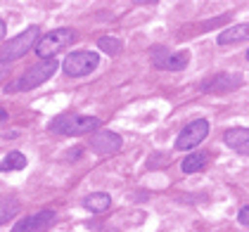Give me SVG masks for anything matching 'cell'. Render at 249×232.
Wrapping results in <instances>:
<instances>
[{
  "label": "cell",
  "instance_id": "7a4b0ae2",
  "mask_svg": "<svg viewBox=\"0 0 249 232\" xmlns=\"http://www.w3.org/2000/svg\"><path fill=\"white\" fill-rule=\"evenodd\" d=\"M100 128V118L95 116H81V114H62L55 121H50V131L59 135H86Z\"/></svg>",
  "mask_w": 249,
  "mask_h": 232
},
{
  "label": "cell",
  "instance_id": "8fae6325",
  "mask_svg": "<svg viewBox=\"0 0 249 232\" xmlns=\"http://www.w3.org/2000/svg\"><path fill=\"white\" fill-rule=\"evenodd\" d=\"M223 142L240 154H249V128H230L223 133Z\"/></svg>",
  "mask_w": 249,
  "mask_h": 232
},
{
  "label": "cell",
  "instance_id": "2e32d148",
  "mask_svg": "<svg viewBox=\"0 0 249 232\" xmlns=\"http://www.w3.org/2000/svg\"><path fill=\"white\" fill-rule=\"evenodd\" d=\"M207 166V156L204 154H190L185 156L183 161H180V168H183V173H197V171H202Z\"/></svg>",
  "mask_w": 249,
  "mask_h": 232
},
{
  "label": "cell",
  "instance_id": "5b68a950",
  "mask_svg": "<svg viewBox=\"0 0 249 232\" xmlns=\"http://www.w3.org/2000/svg\"><path fill=\"white\" fill-rule=\"evenodd\" d=\"M152 64L164 71H180L190 64L188 50H169V48H152Z\"/></svg>",
  "mask_w": 249,
  "mask_h": 232
},
{
  "label": "cell",
  "instance_id": "277c9868",
  "mask_svg": "<svg viewBox=\"0 0 249 232\" xmlns=\"http://www.w3.org/2000/svg\"><path fill=\"white\" fill-rule=\"evenodd\" d=\"M74 40H76V31L74 29H55V31L40 36L38 45H36V55L40 59H55L59 50H67Z\"/></svg>",
  "mask_w": 249,
  "mask_h": 232
},
{
  "label": "cell",
  "instance_id": "d6986e66",
  "mask_svg": "<svg viewBox=\"0 0 249 232\" xmlns=\"http://www.w3.org/2000/svg\"><path fill=\"white\" fill-rule=\"evenodd\" d=\"M7 71H10V66H7L5 62H0V83H2V78L7 76Z\"/></svg>",
  "mask_w": 249,
  "mask_h": 232
},
{
  "label": "cell",
  "instance_id": "4fadbf2b",
  "mask_svg": "<svg viewBox=\"0 0 249 232\" xmlns=\"http://www.w3.org/2000/svg\"><path fill=\"white\" fill-rule=\"evenodd\" d=\"M83 204H86L88 211L102 213V211H107V209L112 206V197H109L107 192H93V194H88V197L83 199Z\"/></svg>",
  "mask_w": 249,
  "mask_h": 232
},
{
  "label": "cell",
  "instance_id": "9c48e42d",
  "mask_svg": "<svg viewBox=\"0 0 249 232\" xmlns=\"http://www.w3.org/2000/svg\"><path fill=\"white\" fill-rule=\"evenodd\" d=\"M53 223H55V213L40 211L36 215H26V218L17 220V225L12 228V232H45Z\"/></svg>",
  "mask_w": 249,
  "mask_h": 232
},
{
  "label": "cell",
  "instance_id": "ac0fdd59",
  "mask_svg": "<svg viewBox=\"0 0 249 232\" xmlns=\"http://www.w3.org/2000/svg\"><path fill=\"white\" fill-rule=\"evenodd\" d=\"M237 220H240V225L249 228V206H242V209H240V213H237Z\"/></svg>",
  "mask_w": 249,
  "mask_h": 232
},
{
  "label": "cell",
  "instance_id": "44dd1931",
  "mask_svg": "<svg viewBox=\"0 0 249 232\" xmlns=\"http://www.w3.org/2000/svg\"><path fill=\"white\" fill-rule=\"evenodd\" d=\"M2 121H7V112H5V109L0 107V123H2Z\"/></svg>",
  "mask_w": 249,
  "mask_h": 232
},
{
  "label": "cell",
  "instance_id": "30bf717a",
  "mask_svg": "<svg viewBox=\"0 0 249 232\" xmlns=\"http://www.w3.org/2000/svg\"><path fill=\"white\" fill-rule=\"evenodd\" d=\"M242 76L240 74H221V76L211 78L207 85H202V90H211V93H230L235 88H240Z\"/></svg>",
  "mask_w": 249,
  "mask_h": 232
},
{
  "label": "cell",
  "instance_id": "5bb4252c",
  "mask_svg": "<svg viewBox=\"0 0 249 232\" xmlns=\"http://www.w3.org/2000/svg\"><path fill=\"white\" fill-rule=\"evenodd\" d=\"M19 213V201L17 197H0V225L12 220Z\"/></svg>",
  "mask_w": 249,
  "mask_h": 232
},
{
  "label": "cell",
  "instance_id": "8992f818",
  "mask_svg": "<svg viewBox=\"0 0 249 232\" xmlns=\"http://www.w3.org/2000/svg\"><path fill=\"white\" fill-rule=\"evenodd\" d=\"M97 64H100L97 52H90V50H78V52H71V55H67V57H64L62 69H64L69 76H86V74L95 71Z\"/></svg>",
  "mask_w": 249,
  "mask_h": 232
},
{
  "label": "cell",
  "instance_id": "7402d4cb",
  "mask_svg": "<svg viewBox=\"0 0 249 232\" xmlns=\"http://www.w3.org/2000/svg\"><path fill=\"white\" fill-rule=\"evenodd\" d=\"M247 59H249V50H247Z\"/></svg>",
  "mask_w": 249,
  "mask_h": 232
},
{
  "label": "cell",
  "instance_id": "ba28073f",
  "mask_svg": "<svg viewBox=\"0 0 249 232\" xmlns=\"http://www.w3.org/2000/svg\"><path fill=\"white\" fill-rule=\"evenodd\" d=\"M121 137L112 133V131H97L93 140H90V149L95 152L97 156H112L121 149Z\"/></svg>",
  "mask_w": 249,
  "mask_h": 232
},
{
  "label": "cell",
  "instance_id": "6da1fadb",
  "mask_svg": "<svg viewBox=\"0 0 249 232\" xmlns=\"http://www.w3.org/2000/svg\"><path fill=\"white\" fill-rule=\"evenodd\" d=\"M57 69H59L57 59H40L38 64L29 66L17 81H12L5 90H7V93H15V90H34V88L43 85L45 81H50V78L55 76Z\"/></svg>",
  "mask_w": 249,
  "mask_h": 232
},
{
  "label": "cell",
  "instance_id": "ffe728a7",
  "mask_svg": "<svg viewBox=\"0 0 249 232\" xmlns=\"http://www.w3.org/2000/svg\"><path fill=\"white\" fill-rule=\"evenodd\" d=\"M5 38V21L0 19V40Z\"/></svg>",
  "mask_w": 249,
  "mask_h": 232
},
{
  "label": "cell",
  "instance_id": "3957f363",
  "mask_svg": "<svg viewBox=\"0 0 249 232\" xmlns=\"http://www.w3.org/2000/svg\"><path fill=\"white\" fill-rule=\"evenodd\" d=\"M38 40H40V29L38 26H29V29H24L19 36H15L12 40H7V43L2 45V50H0V62L10 64V62H15V59L24 57L29 50H36Z\"/></svg>",
  "mask_w": 249,
  "mask_h": 232
},
{
  "label": "cell",
  "instance_id": "9a60e30c",
  "mask_svg": "<svg viewBox=\"0 0 249 232\" xmlns=\"http://www.w3.org/2000/svg\"><path fill=\"white\" fill-rule=\"evenodd\" d=\"M21 168H26V156L21 152H10L0 161V173H5V171H21Z\"/></svg>",
  "mask_w": 249,
  "mask_h": 232
},
{
  "label": "cell",
  "instance_id": "52a82bcc",
  "mask_svg": "<svg viewBox=\"0 0 249 232\" xmlns=\"http://www.w3.org/2000/svg\"><path fill=\"white\" fill-rule=\"evenodd\" d=\"M209 135V121L207 118H197V121H192L188 123L183 131H180V135L176 137V149H195L197 145H202L204 142V137Z\"/></svg>",
  "mask_w": 249,
  "mask_h": 232
},
{
  "label": "cell",
  "instance_id": "7c38bea8",
  "mask_svg": "<svg viewBox=\"0 0 249 232\" xmlns=\"http://www.w3.org/2000/svg\"><path fill=\"white\" fill-rule=\"evenodd\" d=\"M245 40H249V24H237V26L221 31L216 43L218 45H235V43H245Z\"/></svg>",
  "mask_w": 249,
  "mask_h": 232
},
{
  "label": "cell",
  "instance_id": "e0dca14e",
  "mask_svg": "<svg viewBox=\"0 0 249 232\" xmlns=\"http://www.w3.org/2000/svg\"><path fill=\"white\" fill-rule=\"evenodd\" d=\"M97 48L102 50V52H107V55H119L121 50H124V43L119 38H112V36H102V38L97 40Z\"/></svg>",
  "mask_w": 249,
  "mask_h": 232
}]
</instances>
